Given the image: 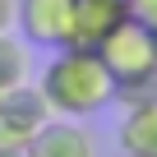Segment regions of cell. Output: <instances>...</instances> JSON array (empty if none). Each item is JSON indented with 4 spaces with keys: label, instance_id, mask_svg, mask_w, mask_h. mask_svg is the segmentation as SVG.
Masks as SVG:
<instances>
[{
    "label": "cell",
    "instance_id": "cell-1",
    "mask_svg": "<svg viewBox=\"0 0 157 157\" xmlns=\"http://www.w3.org/2000/svg\"><path fill=\"white\" fill-rule=\"evenodd\" d=\"M37 93L60 120H88L116 102V78L88 46H60L37 74Z\"/></svg>",
    "mask_w": 157,
    "mask_h": 157
},
{
    "label": "cell",
    "instance_id": "cell-2",
    "mask_svg": "<svg viewBox=\"0 0 157 157\" xmlns=\"http://www.w3.org/2000/svg\"><path fill=\"white\" fill-rule=\"evenodd\" d=\"M97 56H102V65L116 83H134L143 74H157V37L148 28L129 23V19L97 46Z\"/></svg>",
    "mask_w": 157,
    "mask_h": 157
},
{
    "label": "cell",
    "instance_id": "cell-3",
    "mask_svg": "<svg viewBox=\"0 0 157 157\" xmlns=\"http://www.w3.org/2000/svg\"><path fill=\"white\" fill-rule=\"evenodd\" d=\"M51 120V106L42 102L37 83H19L0 93V148H28Z\"/></svg>",
    "mask_w": 157,
    "mask_h": 157
},
{
    "label": "cell",
    "instance_id": "cell-4",
    "mask_svg": "<svg viewBox=\"0 0 157 157\" xmlns=\"http://www.w3.org/2000/svg\"><path fill=\"white\" fill-rule=\"evenodd\" d=\"M69 28H74V0H19V28L28 46L42 51H60L69 46Z\"/></svg>",
    "mask_w": 157,
    "mask_h": 157
},
{
    "label": "cell",
    "instance_id": "cell-5",
    "mask_svg": "<svg viewBox=\"0 0 157 157\" xmlns=\"http://www.w3.org/2000/svg\"><path fill=\"white\" fill-rule=\"evenodd\" d=\"M125 19H129V14H125V0H74L69 46H88V51H97Z\"/></svg>",
    "mask_w": 157,
    "mask_h": 157
},
{
    "label": "cell",
    "instance_id": "cell-6",
    "mask_svg": "<svg viewBox=\"0 0 157 157\" xmlns=\"http://www.w3.org/2000/svg\"><path fill=\"white\" fill-rule=\"evenodd\" d=\"M23 152L28 157H97V143H93V134H88L83 120H60V116H51L46 129Z\"/></svg>",
    "mask_w": 157,
    "mask_h": 157
},
{
    "label": "cell",
    "instance_id": "cell-7",
    "mask_svg": "<svg viewBox=\"0 0 157 157\" xmlns=\"http://www.w3.org/2000/svg\"><path fill=\"white\" fill-rule=\"evenodd\" d=\"M116 143L125 157H157V102L129 106L120 129H116Z\"/></svg>",
    "mask_w": 157,
    "mask_h": 157
},
{
    "label": "cell",
    "instance_id": "cell-8",
    "mask_svg": "<svg viewBox=\"0 0 157 157\" xmlns=\"http://www.w3.org/2000/svg\"><path fill=\"white\" fill-rule=\"evenodd\" d=\"M33 74V56H28V42L19 33H5L0 37V88H19L28 83Z\"/></svg>",
    "mask_w": 157,
    "mask_h": 157
},
{
    "label": "cell",
    "instance_id": "cell-9",
    "mask_svg": "<svg viewBox=\"0 0 157 157\" xmlns=\"http://www.w3.org/2000/svg\"><path fill=\"white\" fill-rule=\"evenodd\" d=\"M116 102H120L125 111L157 102V74H143V78H134V83H116Z\"/></svg>",
    "mask_w": 157,
    "mask_h": 157
},
{
    "label": "cell",
    "instance_id": "cell-10",
    "mask_svg": "<svg viewBox=\"0 0 157 157\" xmlns=\"http://www.w3.org/2000/svg\"><path fill=\"white\" fill-rule=\"evenodd\" d=\"M125 14H129V23H139L157 37V0H125Z\"/></svg>",
    "mask_w": 157,
    "mask_h": 157
},
{
    "label": "cell",
    "instance_id": "cell-11",
    "mask_svg": "<svg viewBox=\"0 0 157 157\" xmlns=\"http://www.w3.org/2000/svg\"><path fill=\"white\" fill-rule=\"evenodd\" d=\"M19 28V0H0V37Z\"/></svg>",
    "mask_w": 157,
    "mask_h": 157
},
{
    "label": "cell",
    "instance_id": "cell-12",
    "mask_svg": "<svg viewBox=\"0 0 157 157\" xmlns=\"http://www.w3.org/2000/svg\"><path fill=\"white\" fill-rule=\"evenodd\" d=\"M0 157H28L23 148H0Z\"/></svg>",
    "mask_w": 157,
    "mask_h": 157
},
{
    "label": "cell",
    "instance_id": "cell-13",
    "mask_svg": "<svg viewBox=\"0 0 157 157\" xmlns=\"http://www.w3.org/2000/svg\"><path fill=\"white\" fill-rule=\"evenodd\" d=\"M0 93H5V88H0Z\"/></svg>",
    "mask_w": 157,
    "mask_h": 157
}]
</instances>
